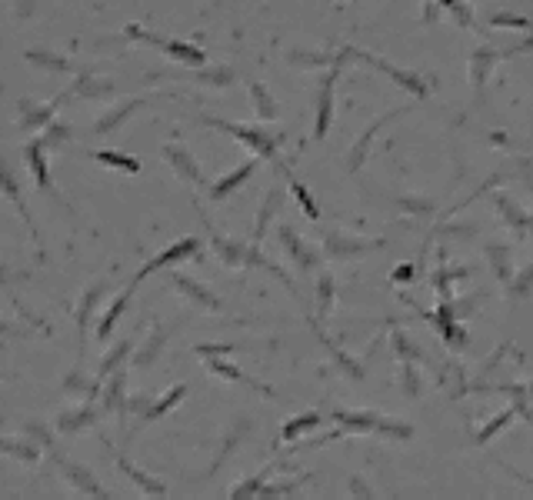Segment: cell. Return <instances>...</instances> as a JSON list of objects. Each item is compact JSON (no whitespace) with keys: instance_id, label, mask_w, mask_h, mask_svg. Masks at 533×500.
Wrapping results in <instances>:
<instances>
[{"instance_id":"cell-37","label":"cell","mask_w":533,"mask_h":500,"mask_svg":"<svg viewBox=\"0 0 533 500\" xmlns=\"http://www.w3.org/2000/svg\"><path fill=\"white\" fill-rule=\"evenodd\" d=\"M510 417H513V410H507V414H500L497 421H490V424L484 427L480 434H477V440H490V437H493V434H497V430H500L503 424H510Z\"/></svg>"},{"instance_id":"cell-2","label":"cell","mask_w":533,"mask_h":500,"mask_svg":"<svg viewBox=\"0 0 533 500\" xmlns=\"http://www.w3.org/2000/svg\"><path fill=\"white\" fill-rule=\"evenodd\" d=\"M203 123H210L217 130H227L230 137H237L240 144L254 147L260 157H274L277 147H280V137H270L263 130H254V127H240V123H230V121H217V117H203Z\"/></svg>"},{"instance_id":"cell-25","label":"cell","mask_w":533,"mask_h":500,"mask_svg":"<svg viewBox=\"0 0 533 500\" xmlns=\"http://www.w3.org/2000/svg\"><path fill=\"white\" fill-rule=\"evenodd\" d=\"M250 97H254V104H257V114L263 117V121H274L277 117V104L267 97V91H263V84H250Z\"/></svg>"},{"instance_id":"cell-33","label":"cell","mask_w":533,"mask_h":500,"mask_svg":"<svg viewBox=\"0 0 533 500\" xmlns=\"http://www.w3.org/2000/svg\"><path fill=\"white\" fill-rule=\"evenodd\" d=\"M67 137H70V130H67L63 123H47V134H44V137H37V140H40L44 147H61Z\"/></svg>"},{"instance_id":"cell-22","label":"cell","mask_w":533,"mask_h":500,"mask_svg":"<svg viewBox=\"0 0 533 500\" xmlns=\"http://www.w3.org/2000/svg\"><path fill=\"white\" fill-rule=\"evenodd\" d=\"M104 284H93L87 294H84V303H80V310H77V324H80V331L87 327V320H91V314H93V307H97V301L104 297Z\"/></svg>"},{"instance_id":"cell-29","label":"cell","mask_w":533,"mask_h":500,"mask_svg":"<svg viewBox=\"0 0 533 500\" xmlns=\"http://www.w3.org/2000/svg\"><path fill=\"white\" fill-rule=\"evenodd\" d=\"M197 80H200V84H213V87H227V84H233V70H230V67H217V70H200Z\"/></svg>"},{"instance_id":"cell-7","label":"cell","mask_w":533,"mask_h":500,"mask_svg":"<svg viewBox=\"0 0 533 500\" xmlns=\"http://www.w3.org/2000/svg\"><path fill=\"white\" fill-rule=\"evenodd\" d=\"M360 57H364V61H370L373 63V67H380L383 74L387 77H394L396 84H400V87H403V91H410V93H417V97H426V84L424 80H420V77L417 74H407V70H396V67H390V63L387 61H377V57H370V54H360Z\"/></svg>"},{"instance_id":"cell-32","label":"cell","mask_w":533,"mask_h":500,"mask_svg":"<svg viewBox=\"0 0 533 500\" xmlns=\"http://www.w3.org/2000/svg\"><path fill=\"white\" fill-rule=\"evenodd\" d=\"M290 190H293V197L300 200V207H304V213L310 217V220H317L320 217V211H317V204L310 200V194H307V187L300 181H290Z\"/></svg>"},{"instance_id":"cell-20","label":"cell","mask_w":533,"mask_h":500,"mask_svg":"<svg viewBox=\"0 0 533 500\" xmlns=\"http://www.w3.org/2000/svg\"><path fill=\"white\" fill-rule=\"evenodd\" d=\"M121 470H123V474H127V477H130V480H137V484L144 487L147 494H153V497H164V494H167V487L160 484V480H153V477H147L144 470H137V467H134V464H127L123 457H121Z\"/></svg>"},{"instance_id":"cell-30","label":"cell","mask_w":533,"mask_h":500,"mask_svg":"<svg viewBox=\"0 0 533 500\" xmlns=\"http://www.w3.org/2000/svg\"><path fill=\"white\" fill-rule=\"evenodd\" d=\"M0 450L14 454L17 460H24V464H33V460H37V450H33L31 444H17V440H0Z\"/></svg>"},{"instance_id":"cell-14","label":"cell","mask_w":533,"mask_h":500,"mask_svg":"<svg viewBox=\"0 0 533 500\" xmlns=\"http://www.w3.org/2000/svg\"><path fill=\"white\" fill-rule=\"evenodd\" d=\"M93 421H97V410L77 407V410H70V414H61V417H57V430H61V434H77V430L91 427Z\"/></svg>"},{"instance_id":"cell-9","label":"cell","mask_w":533,"mask_h":500,"mask_svg":"<svg viewBox=\"0 0 533 500\" xmlns=\"http://www.w3.org/2000/svg\"><path fill=\"white\" fill-rule=\"evenodd\" d=\"M254 170H257V160H247V164H240L237 170H233V174H227L224 181L213 183V187H210V197H213V200L230 197V194H233V190H237V187H240V183H244L247 177L254 174Z\"/></svg>"},{"instance_id":"cell-36","label":"cell","mask_w":533,"mask_h":500,"mask_svg":"<svg viewBox=\"0 0 533 500\" xmlns=\"http://www.w3.org/2000/svg\"><path fill=\"white\" fill-rule=\"evenodd\" d=\"M207 367H210L213 374H220V377H227V380H244V374H240L233 364H224V361H213V357H207Z\"/></svg>"},{"instance_id":"cell-10","label":"cell","mask_w":533,"mask_h":500,"mask_svg":"<svg viewBox=\"0 0 533 500\" xmlns=\"http://www.w3.org/2000/svg\"><path fill=\"white\" fill-rule=\"evenodd\" d=\"M0 190H3V197L14 204L17 211H20V217L31 224V211H27V204H24V197H20V183H17V177L10 174V167H7V160L0 157Z\"/></svg>"},{"instance_id":"cell-11","label":"cell","mask_w":533,"mask_h":500,"mask_svg":"<svg viewBox=\"0 0 533 500\" xmlns=\"http://www.w3.org/2000/svg\"><path fill=\"white\" fill-rule=\"evenodd\" d=\"M57 464H61V470L67 474V480H70V484H77L80 490H87V494H93V497H107L104 490L97 487V480H93V477H91V474H87L84 467H74V464H70V460H63L61 454H57Z\"/></svg>"},{"instance_id":"cell-35","label":"cell","mask_w":533,"mask_h":500,"mask_svg":"<svg viewBox=\"0 0 533 500\" xmlns=\"http://www.w3.org/2000/svg\"><path fill=\"white\" fill-rule=\"evenodd\" d=\"M437 3H440V7H447V10H450V14L457 17L460 24H463V27H473L470 7H463V3H460V0H437Z\"/></svg>"},{"instance_id":"cell-3","label":"cell","mask_w":533,"mask_h":500,"mask_svg":"<svg viewBox=\"0 0 533 500\" xmlns=\"http://www.w3.org/2000/svg\"><path fill=\"white\" fill-rule=\"evenodd\" d=\"M200 250V241L197 237H183V241H177L173 247H167L164 254H157V257H150L144 267H140V273L134 277V287H137L144 277H150V273H157V271H164V267H173V264H180V260H187V257H194Z\"/></svg>"},{"instance_id":"cell-17","label":"cell","mask_w":533,"mask_h":500,"mask_svg":"<svg viewBox=\"0 0 533 500\" xmlns=\"http://www.w3.org/2000/svg\"><path fill=\"white\" fill-rule=\"evenodd\" d=\"M97 164H107L114 170H123V174H140V160L137 157H127V153H117V151H97L93 153Z\"/></svg>"},{"instance_id":"cell-5","label":"cell","mask_w":533,"mask_h":500,"mask_svg":"<svg viewBox=\"0 0 533 500\" xmlns=\"http://www.w3.org/2000/svg\"><path fill=\"white\" fill-rule=\"evenodd\" d=\"M164 160L177 170V177H183V181H190V183H203V174H200L197 160L183 151V147H177V144L164 147Z\"/></svg>"},{"instance_id":"cell-39","label":"cell","mask_w":533,"mask_h":500,"mask_svg":"<svg viewBox=\"0 0 533 500\" xmlns=\"http://www.w3.org/2000/svg\"><path fill=\"white\" fill-rule=\"evenodd\" d=\"M497 27H527V17H510V14H497L493 17Z\"/></svg>"},{"instance_id":"cell-15","label":"cell","mask_w":533,"mask_h":500,"mask_svg":"<svg viewBox=\"0 0 533 500\" xmlns=\"http://www.w3.org/2000/svg\"><path fill=\"white\" fill-rule=\"evenodd\" d=\"M280 237H284V243H287L290 257L297 260L304 271H314V267H317V254H314V250H310L304 241H297V237H293V230L284 227V230H280Z\"/></svg>"},{"instance_id":"cell-42","label":"cell","mask_w":533,"mask_h":500,"mask_svg":"<svg viewBox=\"0 0 533 500\" xmlns=\"http://www.w3.org/2000/svg\"><path fill=\"white\" fill-rule=\"evenodd\" d=\"M410 277H413V267H410V264H400V267L394 271V280H410Z\"/></svg>"},{"instance_id":"cell-38","label":"cell","mask_w":533,"mask_h":500,"mask_svg":"<svg viewBox=\"0 0 533 500\" xmlns=\"http://www.w3.org/2000/svg\"><path fill=\"white\" fill-rule=\"evenodd\" d=\"M330 303H334V280L330 277H320V310L327 314Z\"/></svg>"},{"instance_id":"cell-18","label":"cell","mask_w":533,"mask_h":500,"mask_svg":"<svg viewBox=\"0 0 533 500\" xmlns=\"http://www.w3.org/2000/svg\"><path fill=\"white\" fill-rule=\"evenodd\" d=\"M493 61H497V50H490V47H480V50L473 54V67H470L473 87H484L487 74L493 70Z\"/></svg>"},{"instance_id":"cell-23","label":"cell","mask_w":533,"mask_h":500,"mask_svg":"<svg viewBox=\"0 0 533 500\" xmlns=\"http://www.w3.org/2000/svg\"><path fill=\"white\" fill-rule=\"evenodd\" d=\"M320 424V414H304V417H293L290 424H284V434L280 437L284 440H297L300 434H307L310 427H317Z\"/></svg>"},{"instance_id":"cell-8","label":"cell","mask_w":533,"mask_h":500,"mask_svg":"<svg viewBox=\"0 0 533 500\" xmlns=\"http://www.w3.org/2000/svg\"><path fill=\"white\" fill-rule=\"evenodd\" d=\"M173 284H177V287H180L190 301L197 303V307H203V310H224V303L217 301V294H210L207 287H200L197 280H190V277H180V273H177V277H173Z\"/></svg>"},{"instance_id":"cell-27","label":"cell","mask_w":533,"mask_h":500,"mask_svg":"<svg viewBox=\"0 0 533 500\" xmlns=\"http://www.w3.org/2000/svg\"><path fill=\"white\" fill-rule=\"evenodd\" d=\"M127 354H130V340H123V344H117V347L110 350V354L104 357V364H100V380H104L107 374H114V370L123 364V357H127Z\"/></svg>"},{"instance_id":"cell-6","label":"cell","mask_w":533,"mask_h":500,"mask_svg":"<svg viewBox=\"0 0 533 500\" xmlns=\"http://www.w3.org/2000/svg\"><path fill=\"white\" fill-rule=\"evenodd\" d=\"M24 160H27V167H31L37 187H40V190H50L54 183H50V170H47V147L40 144V140H31V144L24 147Z\"/></svg>"},{"instance_id":"cell-40","label":"cell","mask_w":533,"mask_h":500,"mask_svg":"<svg viewBox=\"0 0 533 500\" xmlns=\"http://www.w3.org/2000/svg\"><path fill=\"white\" fill-rule=\"evenodd\" d=\"M403 391H407V394H420V384H417V374H413L410 367H407V370H403Z\"/></svg>"},{"instance_id":"cell-16","label":"cell","mask_w":533,"mask_h":500,"mask_svg":"<svg viewBox=\"0 0 533 500\" xmlns=\"http://www.w3.org/2000/svg\"><path fill=\"white\" fill-rule=\"evenodd\" d=\"M54 107H57V104H44V107L20 104V110H24V117H20V127H24V130H37V127L50 123V121H54Z\"/></svg>"},{"instance_id":"cell-1","label":"cell","mask_w":533,"mask_h":500,"mask_svg":"<svg viewBox=\"0 0 533 500\" xmlns=\"http://www.w3.org/2000/svg\"><path fill=\"white\" fill-rule=\"evenodd\" d=\"M123 33H127L130 40H144V44L160 47L164 54H170L173 61L187 63V67H203V63H207V54H203L200 47H194V44H183V40H160V37H153L150 31H144V27H137V24H130Z\"/></svg>"},{"instance_id":"cell-19","label":"cell","mask_w":533,"mask_h":500,"mask_svg":"<svg viewBox=\"0 0 533 500\" xmlns=\"http://www.w3.org/2000/svg\"><path fill=\"white\" fill-rule=\"evenodd\" d=\"M24 61H31L33 67H44V70H57V74H63V70H74V67L67 63V57L47 54V50H27V54H24Z\"/></svg>"},{"instance_id":"cell-28","label":"cell","mask_w":533,"mask_h":500,"mask_svg":"<svg viewBox=\"0 0 533 500\" xmlns=\"http://www.w3.org/2000/svg\"><path fill=\"white\" fill-rule=\"evenodd\" d=\"M77 93L80 97H107V93H114V84L110 80H91V77H84L77 84Z\"/></svg>"},{"instance_id":"cell-31","label":"cell","mask_w":533,"mask_h":500,"mask_svg":"<svg viewBox=\"0 0 533 500\" xmlns=\"http://www.w3.org/2000/svg\"><path fill=\"white\" fill-rule=\"evenodd\" d=\"M337 421L343 427H353V430H377V417H373V414H357V417H350V414H337Z\"/></svg>"},{"instance_id":"cell-34","label":"cell","mask_w":533,"mask_h":500,"mask_svg":"<svg viewBox=\"0 0 533 500\" xmlns=\"http://www.w3.org/2000/svg\"><path fill=\"white\" fill-rule=\"evenodd\" d=\"M280 207V190H270V197L263 204V211H260V220H257V237H263V230H267V220H270V211Z\"/></svg>"},{"instance_id":"cell-13","label":"cell","mask_w":533,"mask_h":500,"mask_svg":"<svg viewBox=\"0 0 533 500\" xmlns=\"http://www.w3.org/2000/svg\"><path fill=\"white\" fill-rule=\"evenodd\" d=\"M130 294H134V284H130V287L123 290L121 297L114 301V307H110V310H107L104 317H100V324H97V337H100V340H107V337L114 333V327H117V320H121V314H123V310H127V301H130Z\"/></svg>"},{"instance_id":"cell-4","label":"cell","mask_w":533,"mask_h":500,"mask_svg":"<svg viewBox=\"0 0 533 500\" xmlns=\"http://www.w3.org/2000/svg\"><path fill=\"white\" fill-rule=\"evenodd\" d=\"M347 57V54H343ZM343 57H337L334 67H330V74L323 80V91H320V104H317V127H314V137L323 140L327 130H330V121H334V84H337V74H340V67H343Z\"/></svg>"},{"instance_id":"cell-24","label":"cell","mask_w":533,"mask_h":500,"mask_svg":"<svg viewBox=\"0 0 533 500\" xmlns=\"http://www.w3.org/2000/svg\"><path fill=\"white\" fill-rule=\"evenodd\" d=\"M183 394H187V387H183V384H180V387H173V391H170L164 400H157L150 410H144V421H157V417H164V414H167V410L173 407L177 400H183Z\"/></svg>"},{"instance_id":"cell-12","label":"cell","mask_w":533,"mask_h":500,"mask_svg":"<svg viewBox=\"0 0 533 500\" xmlns=\"http://www.w3.org/2000/svg\"><path fill=\"white\" fill-rule=\"evenodd\" d=\"M140 107H144V100H127V104H121V107H114V110H110V114H104V117H100V121L93 123V130H97V134H110V130H114V127H121V123L127 121V117H130V114H134V110H140Z\"/></svg>"},{"instance_id":"cell-21","label":"cell","mask_w":533,"mask_h":500,"mask_svg":"<svg viewBox=\"0 0 533 500\" xmlns=\"http://www.w3.org/2000/svg\"><path fill=\"white\" fill-rule=\"evenodd\" d=\"M167 333H170L167 327H164V331H153V337L147 340V347H144L137 357H134V364H137V367H150L153 361H157V354L164 350V344H167Z\"/></svg>"},{"instance_id":"cell-41","label":"cell","mask_w":533,"mask_h":500,"mask_svg":"<svg viewBox=\"0 0 533 500\" xmlns=\"http://www.w3.org/2000/svg\"><path fill=\"white\" fill-rule=\"evenodd\" d=\"M33 14V0H17V17L24 20V17Z\"/></svg>"},{"instance_id":"cell-26","label":"cell","mask_w":533,"mask_h":500,"mask_svg":"<svg viewBox=\"0 0 533 500\" xmlns=\"http://www.w3.org/2000/svg\"><path fill=\"white\" fill-rule=\"evenodd\" d=\"M123 404V374H114L104 387V407L107 410H121Z\"/></svg>"}]
</instances>
